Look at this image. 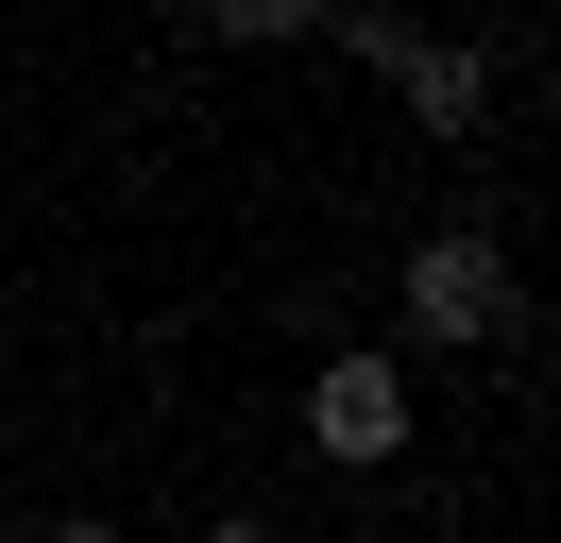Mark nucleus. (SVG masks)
<instances>
[{"label":"nucleus","instance_id":"nucleus-2","mask_svg":"<svg viewBox=\"0 0 561 543\" xmlns=\"http://www.w3.org/2000/svg\"><path fill=\"white\" fill-rule=\"evenodd\" d=\"M307 441H323V459H391V441H409V373H391V357H323Z\"/></svg>","mask_w":561,"mask_h":543},{"label":"nucleus","instance_id":"nucleus-3","mask_svg":"<svg viewBox=\"0 0 561 543\" xmlns=\"http://www.w3.org/2000/svg\"><path fill=\"white\" fill-rule=\"evenodd\" d=\"M341 34H357V51H375V68H391V85H409V102H425L443 136H459V119L493 102V68L459 51V34H409V18H341Z\"/></svg>","mask_w":561,"mask_h":543},{"label":"nucleus","instance_id":"nucleus-1","mask_svg":"<svg viewBox=\"0 0 561 543\" xmlns=\"http://www.w3.org/2000/svg\"><path fill=\"white\" fill-rule=\"evenodd\" d=\"M409 339H511V255H493L477 221L409 255Z\"/></svg>","mask_w":561,"mask_h":543},{"label":"nucleus","instance_id":"nucleus-5","mask_svg":"<svg viewBox=\"0 0 561 543\" xmlns=\"http://www.w3.org/2000/svg\"><path fill=\"white\" fill-rule=\"evenodd\" d=\"M51 543H119V527H51Z\"/></svg>","mask_w":561,"mask_h":543},{"label":"nucleus","instance_id":"nucleus-4","mask_svg":"<svg viewBox=\"0 0 561 543\" xmlns=\"http://www.w3.org/2000/svg\"><path fill=\"white\" fill-rule=\"evenodd\" d=\"M205 543H273V527H205Z\"/></svg>","mask_w":561,"mask_h":543}]
</instances>
